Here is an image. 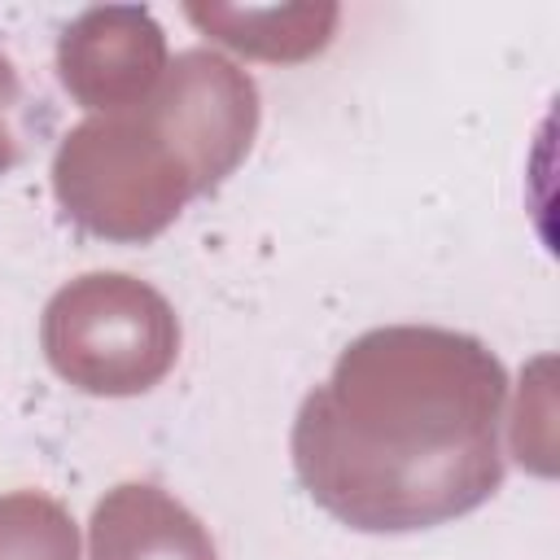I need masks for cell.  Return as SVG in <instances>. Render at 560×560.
Listing matches in <instances>:
<instances>
[{"instance_id":"1","label":"cell","mask_w":560,"mask_h":560,"mask_svg":"<svg viewBox=\"0 0 560 560\" xmlns=\"http://www.w3.org/2000/svg\"><path fill=\"white\" fill-rule=\"evenodd\" d=\"M508 372L455 328L359 332L293 420L306 494L359 534H411L481 508L503 486Z\"/></svg>"},{"instance_id":"2","label":"cell","mask_w":560,"mask_h":560,"mask_svg":"<svg viewBox=\"0 0 560 560\" xmlns=\"http://www.w3.org/2000/svg\"><path fill=\"white\" fill-rule=\"evenodd\" d=\"M52 192L66 219L83 232L118 245H144L162 236L206 188L144 101L70 127L52 153Z\"/></svg>"},{"instance_id":"3","label":"cell","mask_w":560,"mask_h":560,"mask_svg":"<svg viewBox=\"0 0 560 560\" xmlns=\"http://www.w3.org/2000/svg\"><path fill=\"white\" fill-rule=\"evenodd\" d=\"M48 368L92 398H136L166 381L179 359V315L127 271L66 280L39 319Z\"/></svg>"},{"instance_id":"4","label":"cell","mask_w":560,"mask_h":560,"mask_svg":"<svg viewBox=\"0 0 560 560\" xmlns=\"http://www.w3.org/2000/svg\"><path fill=\"white\" fill-rule=\"evenodd\" d=\"M149 109L192 162L201 188H219L258 136V83L214 48H184L166 61Z\"/></svg>"},{"instance_id":"5","label":"cell","mask_w":560,"mask_h":560,"mask_svg":"<svg viewBox=\"0 0 560 560\" xmlns=\"http://www.w3.org/2000/svg\"><path fill=\"white\" fill-rule=\"evenodd\" d=\"M166 31L144 4H96L57 39V79L92 114H122L153 96L166 74Z\"/></svg>"},{"instance_id":"6","label":"cell","mask_w":560,"mask_h":560,"mask_svg":"<svg viewBox=\"0 0 560 560\" xmlns=\"http://www.w3.org/2000/svg\"><path fill=\"white\" fill-rule=\"evenodd\" d=\"M88 560H219V551L175 494L149 481H118L92 508Z\"/></svg>"},{"instance_id":"7","label":"cell","mask_w":560,"mask_h":560,"mask_svg":"<svg viewBox=\"0 0 560 560\" xmlns=\"http://www.w3.org/2000/svg\"><path fill=\"white\" fill-rule=\"evenodd\" d=\"M188 22H197L210 39L262 57V61H306L324 52L337 35L341 9L319 4H188Z\"/></svg>"},{"instance_id":"8","label":"cell","mask_w":560,"mask_h":560,"mask_svg":"<svg viewBox=\"0 0 560 560\" xmlns=\"http://www.w3.org/2000/svg\"><path fill=\"white\" fill-rule=\"evenodd\" d=\"M0 560H79V525L44 490L0 494Z\"/></svg>"},{"instance_id":"9","label":"cell","mask_w":560,"mask_h":560,"mask_svg":"<svg viewBox=\"0 0 560 560\" xmlns=\"http://www.w3.org/2000/svg\"><path fill=\"white\" fill-rule=\"evenodd\" d=\"M18 101H22L18 70H13V61L0 52V175L13 171L18 158H22V140H18V131H13V109H18Z\"/></svg>"}]
</instances>
